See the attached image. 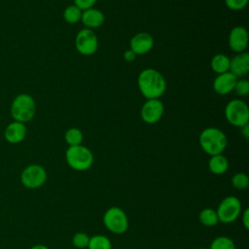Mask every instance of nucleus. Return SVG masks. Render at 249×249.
Returning a JSON list of instances; mask_svg holds the SVG:
<instances>
[{"instance_id": "nucleus-21", "label": "nucleus", "mask_w": 249, "mask_h": 249, "mask_svg": "<svg viewBox=\"0 0 249 249\" xmlns=\"http://www.w3.org/2000/svg\"><path fill=\"white\" fill-rule=\"evenodd\" d=\"M208 249H236L234 241L226 235H219L215 237Z\"/></svg>"}, {"instance_id": "nucleus-27", "label": "nucleus", "mask_w": 249, "mask_h": 249, "mask_svg": "<svg viewBox=\"0 0 249 249\" xmlns=\"http://www.w3.org/2000/svg\"><path fill=\"white\" fill-rule=\"evenodd\" d=\"M249 0H225L226 6L232 11H239L244 9Z\"/></svg>"}, {"instance_id": "nucleus-28", "label": "nucleus", "mask_w": 249, "mask_h": 249, "mask_svg": "<svg viewBox=\"0 0 249 249\" xmlns=\"http://www.w3.org/2000/svg\"><path fill=\"white\" fill-rule=\"evenodd\" d=\"M97 0H74V5L78 7L82 12L93 7Z\"/></svg>"}, {"instance_id": "nucleus-18", "label": "nucleus", "mask_w": 249, "mask_h": 249, "mask_svg": "<svg viewBox=\"0 0 249 249\" xmlns=\"http://www.w3.org/2000/svg\"><path fill=\"white\" fill-rule=\"evenodd\" d=\"M198 220H199L200 224H202L204 227H207V228L215 227L219 223L216 209H213L210 207L203 208L199 212Z\"/></svg>"}, {"instance_id": "nucleus-12", "label": "nucleus", "mask_w": 249, "mask_h": 249, "mask_svg": "<svg viewBox=\"0 0 249 249\" xmlns=\"http://www.w3.org/2000/svg\"><path fill=\"white\" fill-rule=\"evenodd\" d=\"M154 46L153 37L147 32H140L135 34L129 42V50H131L136 55L145 54L149 53Z\"/></svg>"}, {"instance_id": "nucleus-22", "label": "nucleus", "mask_w": 249, "mask_h": 249, "mask_svg": "<svg viewBox=\"0 0 249 249\" xmlns=\"http://www.w3.org/2000/svg\"><path fill=\"white\" fill-rule=\"evenodd\" d=\"M82 11L75 5H69L63 11V18L66 22L74 24L81 20Z\"/></svg>"}, {"instance_id": "nucleus-31", "label": "nucleus", "mask_w": 249, "mask_h": 249, "mask_svg": "<svg viewBox=\"0 0 249 249\" xmlns=\"http://www.w3.org/2000/svg\"><path fill=\"white\" fill-rule=\"evenodd\" d=\"M240 130H241L242 136H243L244 138L248 139V137H249V125H248V124H245V125H243V126H241V127H240Z\"/></svg>"}, {"instance_id": "nucleus-29", "label": "nucleus", "mask_w": 249, "mask_h": 249, "mask_svg": "<svg viewBox=\"0 0 249 249\" xmlns=\"http://www.w3.org/2000/svg\"><path fill=\"white\" fill-rule=\"evenodd\" d=\"M241 222L243 227L248 230L249 229V209L245 208L243 211H241Z\"/></svg>"}, {"instance_id": "nucleus-14", "label": "nucleus", "mask_w": 249, "mask_h": 249, "mask_svg": "<svg viewBox=\"0 0 249 249\" xmlns=\"http://www.w3.org/2000/svg\"><path fill=\"white\" fill-rule=\"evenodd\" d=\"M236 81H237V77L234 76L230 71L219 74L213 82V89L218 94H221V95L228 94L233 90Z\"/></svg>"}, {"instance_id": "nucleus-2", "label": "nucleus", "mask_w": 249, "mask_h": 249, "mask_svg": "<svg viewBox=\"0 0 249 249\" xmlns=\"http://www.w3.org/2000/svg\"><path fill=\"white\" fill-rule=\"evenodd\" d=\"M201 149L209 156L222 154L228 145L226 134L217 127L204 128L198 137Z\"/></svg>"}, {"instance_id": "nucleus-17", "label": "nucleus", "mask_w": 249, "mask_h": 249, "mask_svg": "<svg viewBox=\"0 0 249 249\" xmlns=\"http://www.w3.org/2000/svg\"><path fill=\"white\" fill-rule=\"evenodd\" d=\"M208 168L211 173L222 175L229 169V160L223 154L211 156L208 161Z\"/></svg>"}, {"instance_id": "nucleus-23", "label": "nucleus", "mask_w": 249, "mask_h": 249, "mask_svg": "<svg viewBox=\"0 0 249 249\" xmlns=\"http://www.w3.org/2000/svg\"><path fill=\"white\" fill-rule=\"evenodd\" d=\"M64 139L69 146H77L80 145L83 141V133L79 128L71 127L66 130Z\"/></svg>"}, {"instance_id": "nucleus-24", "label": "nucleus", "mask_w": 249, "mask_h": 249, "mask_svg": "<svg viewBox=\"0 0 249 249\" xmlns=\"http://www.w3.org/2000/svg\"><path fill=\"white\" fill-rule=\"evenodd\" d=\"M231 183L235 190L243 191L246 190L249 186V177L244 172H237L231 177Z\"/></svg>"}, {"instance_id": "nucleus-16", "label": "nucleus", "mask_w": 249, "mask_h": 249, "mask_svg": "<svg viewBox=\"0 0 249 249\" xmlns=\"http://www.w3.org/2000/svg\"><path fill=\"white\" fill-rule=\"evenodd\" d=\"M104 19L105 17L103 13L97 9L90 8L82 12L81 20L87 26V28H97L103 24Z\"/></svg>"}, {"instance_id": "nucleus-33", "label": "nucleus", "mask_w": 249, "mask_h": 249, "mask_svg": "<svg viewBox=\"0 0 249 249\" xmlns=\"http://www.w3.org/2000/svg\"><path fill=\"white\" fill-rule=\"evenodd\" d=\"M196 249H208V248H205V247H199V248H196Z\"/></svg>"}, {"instance_id": "nucleus-4", "label": "nucleus", "mask_w": 249, "mask_h": 249, "mask_svg": "<svg viewBox=\"0 0 249 249\" xmlns=\"http://www.w3.org/2000/svg\"><path fill=\"white\" fill-rule=\"evenodd\" d=\"M65 160L69 167L76 171H86L93 164V154L86 146L80 144L69 146L65 153Z\"/></svg>"}, {"instance_id": "nucleus-7", "label": "nucleus", "mask_w": 249, "mask_h": 249, "mask_svg": "<svg viewBox=\"0 0 249 249\" xmlns=\"http://www.w3.org/2000/svg\"><path fill=\"white\" fill-rule=\"evenodd\" d=\"M225 117L231 124L241 127L248 124L249 108L241 99H232L226 105Z\"/></svg>"}, {"instance_id": "nucleus-6", "label": "nucleus", "mask_w": 249, "mask_h": 249, "mask_svg": "<svg viewBox=\"0 0 249 249\" xmlns=\"http://www.w3.org/2000/svg\"><path fill=\"white\" fill-rule=\"evenodd\" d=\"M241 211V202L239 198L234 196H228L224 197L216 209L219 222L223 224H231L235 222L239 218Z\"/></svg>"}, {"instance_id": "nucleus-11", "label": "nucleus", "mask_w": 249, "mask_h": 249, "mask_svg": "<svg viewBox=\"0 0 249 249\" xmlns=\"http://www.w3.org/2000/svg\"><path fill=\"white\" fill-rule=\"evenodd\" d=\"M248 45V32L243 26L233 27L229 35V46L235 53H243Z\"/></svg>"}, {"instance_id": "nucleus-20", "label": "nucleus", "mask_w": 249, "mask_h": 249, "mask_svg": "<svg viewBox=\"0 0 249 249\" xmlns=\"http://www.w3.org/2000/svg\"><path fill=\"white\" fill-rule=\"evenodd\" d=\"M88 249H112V243L106 235L94 234L89 237Z\"/></svg>"}, {"instance_id": "nucleus-25", "label": "nucleus", "mask_w": 249, "mask_h": 249, "mask_svg": "<svg viewBox=\"0 0 249 249\" xmlns=\"http://www.w3.org/2000/svg\"><path fill=\"white\" fill-rule=\"evenodd\" d=\"M89 241V236L83 231L76 232L72 237V243L78 249L88 248Z\"/></svg>"}, {"instance_id": "nucleus-19", "label": "nucleus", "mask_w": 249, "mask_h": 249, "mask_svg": "<svg viewBox=\"0 0 249 249\" xmlns=\"http://www.w3.org/2000/svg\"><path fill=\"white\" fill-rule=\"evenodd\" d=\"M212 70L217 74H222L230 71V58L223 53L214 55L210 62Z\"/></svg>"}, {"instance_id": "nucleus-1", "label": "nucleus", "mask_w": 249, "mask_h": 249, "mask_svg": "<svg viewBox=\"0 0 249 249\" xmlns=\"http://www.w3.org/2000/svg\"><path fill=\"white\" fill-rule=\"evenodd\" d=\"M137 85L141 94L147 99H159L166 89L164 77L154 68L142 70L138 75Z\"/></svg>"}, {"instance_id": "nucleus-8", "label": "nucleus", "mask_w": 249, "mask_h": 249, "mask_svg": "<svg viewBox=\"0 0 249 249\" xmlns=\"http://www.w3.org/2000/svg\"><path fill=\"white\" fill-rule=\"evenodd\" d=\"M48 174L46 169L37 163L27 165L20 173L21 184L30 190L41 188L47 181Z\"/></svg>"}, {"instance_id": "nucleus-5", "label": "nucleus", "mask_w": 249, "mask_h": 249, "mask_svg": "<svg viewBox=\"0 0 249 249\" xmlns=\"http://www.w3.org/2000/svg\"><path fill=\"white\" fill-rule=\"evenodd\" d=\"M105 228L115 234H123L128 229V218L125 212L118 207L111 206L103 214L102 218Z\"/></svg>"}, {"instance_id": "nucleus-30", "label": "nucleus", "mask_w": 249, "mask_h": 249, "mask_svg": "<svg viewBox=\"0 0 249 249\" xmlns=\"http://www.w3.org/2000/svg\"><path fill=\"white\" fill-rule=\"evenodd\" d=\"M135 57H136V54H135L131 50H126V51L124 52V60L127 61V62L133 61V60L135 59Z\"/></svg>"}, {"instance_id": "nucleus-26", "label": "nucleus", "mask_w": 249, "mask_h": 249, "mask_svg": "<svg viewBox=\"0 0 249 249\" xmlns=\"http://www.w3.org/2000/svg\"><path fill=\"white\" fill-rule=\"evenodd\" d=\"M235 92L240 96H245L249 93V82L245 79L237 80L234 86Z\"/></svg>"}, {"instance_id": "nucleus-13", "label": "nucleus", "mask_w": 249, "mask_h": 249, "mask_svg": "<svg viewBox=\"0 0 249 249\" xmlns=\"http://www.w3.org/2000/svg\"><path fill=\"white\" fill-rule=\"evenodd\" d=\"M27 134L25 124L13 121L4 129V138L10 144H18L22 142Z\"/></svg>"}, {"instance_id": "nucleus-32", "label": "nucleus", "mask_w": 249, "mask_h": 249, "mask_svg": "<svg viewBox=\"0 0 249 249\" xmlns=\"http://www.w3.org/2000/svg\"><path fill=\"white\" fill-rule=\"evenodd\" d=\"M30 249H50V248L44 244H36V245L32 246Z\"/></svg>"}, {"instance_id": "nucleus-15", "label": "nucleus", "mask_w": 249, "mask_h": 249, "mask_svg": "<svg viewBox=\"0 0 249 249\" xmlns=\"http://www.w3.org/2000/svg\"><path fill=\"white\" fill-rule=\"evenodd\" d=\"M249 71V54L247 53H239L230 59V72L234 76L241 77Z\"/></svg>"}, {"instance_id": "nucleus-10", "label": "nucleus", "mask_w": 249, "mask_h": 249, "mask_svg": "<svg viewBox=\"0 0 249 249\" xmlns=\"http://www.w3.org/2000/svg\"><path fill=\"white\" fill-rule=\"evenodd\" d=\"M164 107L160 99H147L141 107L140 115L146 124H153L161 119Z\"/></svg>"}, {"instance_id": "nucleus-9", "label": "nucleus", "mask_w": 249, "mask_h": 249, "mask_svg": "<svg viewBox=\"0 0 249 249\" xmlns=\"http://www.w3.org/2000/svg\"><path fill=\"white\" fill-rule=\"evenodd\" d=\"M75 47L77 51L84 55H91L98 49V39L92 29H81L75 38Z\"/></svg>"}, {"instance_id": "nucleus-3", "label": "nucleus", "mask_w": 249, "mask_h": 249, "mask_svg": "<svg viewBox=\"0 0 249 249\" xmlns=\"http://www.w3.org/2000/svg\"><path fill=\"white\" fill-rule=\"evenodd\" d=\"M10 113L14 121L26 124L36 113V102L28 93H19L12 101Z\"/></svg>"}]
</instances>
